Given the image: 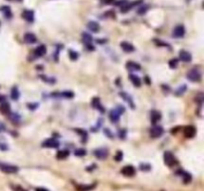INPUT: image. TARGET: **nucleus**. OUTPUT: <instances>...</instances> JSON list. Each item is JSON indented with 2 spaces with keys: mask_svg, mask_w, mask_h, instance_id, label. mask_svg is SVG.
<instances>
[{
  "mask_svg": "<svg viewBox=\"0 0 204 191\" xmlns=\"http://www.w3.org/2000/svg\"><path fill=\"white\" fill-rule=\"evenodd\" d=\"M163 160H164V163L166 164L167 166H169V167H173V166H175L178 163L176 157H175L174 154L172 153V152H170V151H165L164 152Z\"/></svg>",
  "mask_w": 204,
  "mask_h": 191,
  "instance_id": "f257e3e1",
  "label": "nucleus"
},
{
  "mask_svg": "<svg viewBox=\"0 0 204 191\" xmlns=\"http://www.w3.org/2000/svg\"><path fill=\"white\" fill-rule=\"evenodd\" d=\"M144 80H145V83H146V84L150 85V80H149V78L148 77V76H146V77L144 78Z\"/></svg>",
  "mask_w": 204,
  "mask_h": 191,
  "instance_id": "a18cd8bd",
  "label": "nucleus"
},
{
  "mask_svg": "<svg viewBox=\"0 0 204 191\" xmlns=\"http://www.w3.org/2000/svg\"><path fill=\"white\" fill-rule=\"evenodd\" d=\"M121 47L122 49L124 50L125 52H126V53H131V52L135 51V46L131 44V43L126 42V41H124L121 43Z\"/></svg>",
  "mask_w": 204,
  "mask_h": 191,
  "instance_id": "4468645a",
  "label": "nucleus"
},
{
  "mask_svg": "<svg viewBox=\"0 0 204 191\" xmlns=\"http://www.w3.org/2000/svg\"><path fill=\"white\" fill-rule=\"evenodd\" d=\"M161 119V113L158 112V111H153L150 113V121H151V123H153L155 125L156 122H159Z\"/></svg>",
  "mask_w": 204,
  "mask_h": 191,
  "instance_id": "2eb2a0df",
  "label": "nucleus"
},
{
  "mask_svg": "<svg viewBox=\"0 0 204 191\" xmlns=\"http://www.w3.org/2000/svg\"><path fill=\"white\" fill-rule=\"evenodd\" d=\"M0 149L3 150V151L7 150V149H8V146H7V144H5V143H0Z\"/></svg>",
  "mask_w": 204,
  "mask_h": 191,
  "instance_id": "58836bf2",
  "label": "nucleus"
},
{
  "mask_svg": "<svg viewBox=\"0 0 204 191\" xmlns=\"http://www.w3.org/2000/svg\"><path fill=\"white\" fill-rule=\"evenodd\" d=\"M149 132H150L151 137L157 138V137H160L161 135H163L164 131H163L162 127H160V126H154V127H153L150 128Z\"/></svg>",
  "mask_w": 204,
  "mask_h": 191,
  "instance_id": "423d86ee",
  "label": "nucleus"
},
{
  "mask_svg": "<svg viewBox=\"0 0 204 191\" xmlns=\"http://www.w3.org/2000/svg\"><path fill=\"white\" fill-rule=\"evenodd\" d=\"M24 41L28 44H34L37 42V37L33 33H26L24 35Z\"/></svg>",
  "mask_w": 204,
  "mask_h": 191,
  "instance_id": "6ab92c4d",
  "label": "nucleus"
},
{
  "mask_svg": "<svg viewBox=\"0 0 204 191\" xmlns=\"http://www.w3.org/2000/svg\"><path fill=\"white\" fill-rule=\"evenodd\" d=\"M75 155L76 156H84L86 155V150L83 149H79L75 150Z\"/></svg>",
  "mask_w": 204,
  "mask_h": 191,
  "instance_id": "72a5a7b5",
  "label": "nucleus"
},
{
  "mask_svg": "<svg viewBox=\"0 0 204 191\" xmlns=\"http://www.w3.org/2000/svg\"><path fill=\"white\" fill-rule=\"evenodd\" d=\"M130 80H131V82L132 83V85H134L135 87L140 88V86H141V81H140V79L137 77L136 75L131 74V75H130Z\"/></svg>",
  "mask_w": 204,
  "mask_h": 191,
  "instance_id": "aec40b11",
  "label": "nucleus"
},
{
  "mask_svg": "<svg viewBox=\"0 0 204 191\" xmlns=\"http://www.w3.org/2000/svg\"><path fill=\"white\" fill-rule=\"evenodd\" d=\"M179 59H180V61L184 62V63H188V62L191 61L192 57L189 52H187L185 50H181V51H179Z\"/></svg>",
  "mask_w": 204,
  "mask_h": 191,
  "instance_id": "9d476101",
  "label": "nucleus"
},
{
  "mask_svg": "<svg viewBox=\"0 0 204 191\" xmlns=\"http://www.w3.org/2000/svg\"><path fill=\"white\" fill-rule=\"evenodd\" d=\"M35 191H49V190L46 189V188H43V187H37V188H35Z\"/></svg>",
  "mask_w": 204,
  "mask_h": 191,
  "instance_id": "37998d69",
  "label": "nucleus"
},
{
  "mask_svg": "<svg viewBox=\"0 0 204 191\" xmlns=\"http://www.w3.org/2000/svg\"><path fill=\"white\" fill-rule=\"evenodd\" d=\"M60 96L63 98H66V99H72V98H74L75 95L73 92H71V91H65V92L60 93Z\"/></svg>",
  "mask_w": 204,
  "mask_h": 191,
  "instance_id": "bb28decb",
  "label": "nucleus"
},
{
  "mask_svg": "<svg viewBox=\"0 0 204 191\" xmlns=\"http://www.w3.org/2000/svg\"><path fill=\"white\" fill-rule=\"evenodd\" d=\"M178 65V60L177 59H172L169 61V67L171 69H175Z\"/></svg>",
  "mask_w": 204,
  "mask_h": 191,
  "instance_id": "f704fd0d",
  "label": "nucleus"
},
{
  "mask_svg": "<svg viewBox=\"0 0 204 191\" xmlns=\"http://www.w3.org/2000/svg\"><path fill=\"white\" fill-rule=\"evenodd\" d=\"M83 39H84V42H85V44H86V45L91 44V42L93 40L91 35H89L88 33H84V34H83Z\"/></svg>",
  "mask_w": 204,
  "mask_h": 191,
  "instance_id": "cd10ccee",
  "label": "nucleus"
},
{
  "mask_svg": "<svg viewBox=\"0 0 204 191\" xmlns=\"http://www.w3.org/2000/svg\"><path fill=\"white\" fill-rule=\"evenodd\" d=\"M181 174V177H182V179H183V182L185 183V184H187V183H189L191 181V179H192V177H191V175L189 174V173H187V172H184V171H182V170H179L178 172H177V174Z\"/></svg>",
  "mask_w": 204,
  "mask_h": 191,
  "instance_id": "4be33fe9",
  "label": "nucleus"
},
{
  "mask_svg": "<svg viewBox=\"0 0 204 191\" xmlns=\"http://www.w3.org/2000/svg\"><path fill=\"white\" fill-rule=\"evenodd\" d=\"M9 117H10V119L12 122H17L19 119H20V117H19L18 114L15 113H9Z\"/></svg>",
  "mask_w": 204,
  "mask_h": 191,
  "instance_id": "2f4dec72",
  "label": "nucleus"
},
{
  "mask_svg": "<svg viewBox=\"0 0 204 191\" xmlns=\"http://www.w3.org/2000/svg\"><path fill=\"white\" fill-rule=\"evenodd\" d=\"M120 96L125 100V101H126L127 103H129V104L131 106V108H132V109H135V104H134V102H132V100L131 99V97L129 95H127L126 93H124V92H122V93H120Z\"/></svg>",
  "mask_w": 204,
  "mask_h": 191,
  "instance_id": "5701e85b",
  "label": "nucleus"
},
{
  "mask_svg": "<svg viewBox=\"0 0 204 191\" xmlns=\"http://www.w3.org/2000/svg\"><path fill=\"white\" fill-rule=\"evenodd\" d=\"M183 132H184V135H185L186 137L192 138L196 135V128L193 126H187V127H185V128H184Z\"/></svg>",
  "mask_w": 204,
  "mask_h": 191,
  "instance_id": "9b49d317",
  "label": "nucleus"
},
{
  "mask_svg": "<svg viewBox=\"0 0 204 191\" xmlns=\"http://www.w3.org/2000/svg\"><path fill=\"white\" fill-rule=\"evenodd\" d=\"M0 170L3 171L4 173H8V174H14L17 173L19 168L15 165L12 164H8V163H0Z\"/></svg>",
  "mask_w": 204,
  "mask_h": 191,
  "instance_id": "7ed1b4c3",
  "label": "nucleus"
},
{
  "mask_svg": "<svg viewBox=\"0 0 204 191\" xmlns=\"http://www.w3.org/2000/svg\"><path fill=\"white\" fill-rule=\"evenodd\" d=\"M87 26H88V29H89L90 31L94 32V33H98L99 30H100V25H99L97 22H95V21L89 22Z\"/></svg>",
  "mask_w": 204,
  "mask_h": 191,
  "instance_id": "412c9836",
  "label": "nucleus"
},
{
  "mask_svg": "<svg viewBox=\"0 0 204 191\" xmlns=\"http://www.w3.org/2000/svg\"><path fill=\"white\" fill-rule=\"evenodd\" d=\"M94 154L98 159H106L108 157L109 151L107 149H105V147H101V149H98L95 150Z\"/></svg>",
  "mask_w": 204,
  "mask_h": 191,
  "instance_id": "1a4fd4ad",
  "label": "nucleus"
},
{
  "mask_svg": "<svg viewBox=\"0 0 204 191\" xmlns=\"http://www.w3.org/2000/svg\"><path fill=\"white\" fill-rule=\"evenodd\" d=\"M70 152L68 150H59L57 152V158L58 159H66L69 156Z\"/></svg>",
  "mask_w": 204,
  "mask_h": 191,
  "instance_id": "393cba45",
  "label": "nucleus"
},
{
  "mask_svg": "<svg viewBox=\"0 0 204 191\" xmlns=\"http://www.w3.org/2000/svg\"><path fill=\"white\" fill-rule=\"evenodd\" d=\"M105 133L107 135V136H109V137H111V138H113V133H112V131H110V130H108V128H105Z\"/></svg>",
  "mask_w": 204,
  "mask_h": 191,
  "instance_id": "4c0bfd02",
  "label": "nucleus"
},
{
  "mask_svg": "<svg viewBox=\"0 0 204 191\" xmlns=\"http://www.w3.org/2000/svg\"><path fill=\"white\" fill-rule=\"evenodd\" d=\"M140 170H142V171H149V170H150L151 166H150V164H149V163H140Z\"/></svg>",
  "mask_w": 204,
  "mask_h": 191,
  "instance_id": "7c9ffc66",
  "label": "nucleus"
},
{
  "mask_svg": "<svg viewBox=\"0 0 204 191\" xmlns=\"http://www.w3.org/2000/svg\"><path fill=\"white\" fill-rule=\"evenodd\" d=\"M69 57H70L71 60L75 61V60H77L79 58V53H78V52H76V51L70 50L69 51Z\"/></svg>",
  "mask_w": 204,
  "mask_h": 191,
  "instance_id": "c85d7f7f",
  "label": "nucleus"
},
{
  "mask_svg": "<svg viewBox=\"0 0 204 191\" xmlns=\"http://www.w3.org/2000/svg\"><path fill=\"white\" fill-rule=\"evenodd\" d=\"M40 78L43 79L44 82L49 83V84H54V83L56 82L54 78H48V77H46V76H40Z\"/></svg>",
  "mask_w": 204,
  "mask_h": 191,
  "instance_id": "473e14b6",
  "label": "nucleus"
},
{
  "mask_svg": "<svg viewBox=\"0 0 204 191\" xmlns=\"http://www.w3.org/2000/svg\"><path fill=\"white\" fill-rule=\"evenodd\" d=\"M0 112H1L3 114H9L11 113V108L10 104L7 102H3L0 104Z\"/></svg>",
  "mask_w": 204,
  "mask_h": 191,
  "instance_id": "dca6fc26",
  "label": "nucleus"
},
{
  "mask_svg": "<svg viewBox=\"0 0 204 191\" xmlns=\"http://www.w3.org/2000/svg\"><path fill=\"white\" fill-rule=\"evenodd\" d=\"M142 9H140L139 11H137V13L139 14H144L146 10H148V6H144V7H141Z\"/></svg>",
  "mask_w": 204,
  "mask_h": 191,
  "instance_id": "ea45409f",
  "label": "nucleus"
},
{
  "mask_svg": "<svg viewBox=\"0 0 204 191\" xmlns=\"http://www.w3.org/2000/svg\"><path fill=\"white\" fill-rule=\"evenodd\" d=\"M124 112H125V109H124V108H122V107H118L116 109H112V111L110 112V118H111L112 122L116 123V122H118V121H120L121 114Z\"/></svg>",
  "mask_w": 204,
  "mask_h": 191,
  "instance_id": "f03ea898",
  "label": "nucleus"
},
{
  "mask_svg": "<svg viewBox=\"0 0 204 191\" xmlns=\"http://www.w3.org/2000/svg\"><path fill=\"white\" fill-rule=\"evenodd\" d=\"M92 107L99 109V111H101V113H105V109H104V107L102 106L101 101H100V99H98V98H94L92 100Z\"/></svg>",
  "mask_w": 204,
  "mask_h": 191,
  "instance_id": "a211bd4d",
  "label": "nucleus"
},
{
  "mask_svg": "<svg viewBox=\"0 0 204 191\" xmlns=\"http://www.w3.org/2000/svg\"><path fill=\"white\" fill-rule=\"evenodd\" d=\"M185 35V28L183 25H177L174 27L173 32H172V36L175 38H182Z\"/></svg>",
  "mask_w": 204,
  "mask_h": 191,
  "instance_id": "6e6552de",
  "label": "nucleus"
},
{
  "mask_svg": "<svg viewBox=\"0 0 204 191\" xmlns=\"http://www.w3.org/2000/svg\"><path fill=\"white\" fill-rule=\"evenodd\" d=\"M121 173L125 176H127V177H131V176L135 175V168L132 165H126L122 168Z\"/></svg>",
  "mask_w": 204,
  "mask_h": 191,
  "instance_id": "39448f33",
  "label": "nucleus"
},
{
  "mask_svg": "<svg viewBox=\"0 0 204 191\" xmlns=\"http://www.w3.org/2000/svg\"><path fill=\"white\" fill-rule=\"evenodd\" d=\"M185 91H186V86L183 85V86H181V87H178V89L175 91V95L181 96V95H183L184 93H185Z\"/></svg>",
  "mask_w": 204,
  "mask_h": 191,
  "instance_id": "c756f323",
  "label": "nucleus"
},
{
  "mask_svg": "<svg viewBox=\"0 0 204 191\" xmlns=\"http://www.w3.org/2000/svg\"><path fill=\"white\" fill-rule=\"evenodd\" d=\"M122 157H124V153H122L121 150H118V151H117V153L115 155V160L116 161H122Z\"/></svg>",
  "mask_w": 204,
  "mask_h": 191,
  "instance_id": "c9c22d12",
  "label": "nucleus"
},
{
  "mask_svg": "<svg viewBox=\"0 0 204 191\" xmlns=\"http://www.w3.org/2000/svg\"><path fill=\"white\" fill-rule=\"evenodd\" d=\"M22 17L23 19H25L27 22L32 23L34 21V12L32 10H24L22 13Z\"/></svg>",
  "mask_w": 204,
  "mask_h": 191,
  "instance_id": "ddd939ff",
  "label": "nucleus"
},
{
  "mask_svg": "<svg viewBox=\"0 0 204 191\" xmlns=\"http://www.w3.org/2000/svg\"><path fill=\"white\" fill-rule=\"evenodd\" d=\"M126 69L129 70L130 72H135V71H140V69H141V67L137 64V63H135V62H131V61H130V62H127L126 63Z\"/></svg>",
  "mask_w": 204,
  "mask_h": 191,
  "instance_id": "f3484780",
  "label": "nucleus"
},
{
  "mask_svg": "<svg viewBox=\"0 0 204 191\" xmlns=\"http://www.w3.org/2000/svg\"><path fill=\"white\" fill-rule=\"evenodd\" d=\"M3 102H6V97L3 95H0V104L3 103Z\"/></svg>",
  "mask_w": 204,
  "mask_h": 191,
  "instance_id": "79ce46f5",
  "label": "nucleus"
},
{
  "mask_svg": "<svg viewBox=\"0 0 204 191\" xmlns=\"http://www.w3.org/2000/svg\"><path fill=\"white\" fill-rule=\"evenodd\" d=\"M60 145L59 141L55 140V138H48L43 141L42 143V146L43 147H48V149H57Z\"/></svg>",
  "mask_w": 204,
  "mask_h": 191,
  "instance_id": "0eeeda50",
  "label": "nucleus"
},
{
  "mask_svg": "<svg viewBox=\"0 0 204 191\" xmlns=\"http://www.w3.org/2000/svg\"><path fill=\"white\" fill-rule=\"evenodd\" d=\"M0 10H1L4 14V16H5L6 18H11L12 16V13H11V10H10V7L8 6H3L0 8Z\"/></svg>",
  "mask_w": 204,
  "mask_h": 191,
  "instance_id": "a878e982",
  "label": "nucleus"
},
{
  "mask_svg": "<svg viewBox=\"0 0 204 191\" xmlns=\"http://www.w3.org/2000/svg\"><path fill=\"white\" fill-rule=\"evenodd\" d=\"M126 131L125 130L121 131V132H120V137L122 138V140H124V138L126 137Z\"/></svg>",
  "mask_w": 204,
  "mask_h": 191,
  "instance_id": "a19ab883",
  "label": "nucleus"
},
{
  "mask_svg": "<svg viewBox=\"0 0 204 191\" xmlns=\"http://www.w3.org/2000/svg\"><path fill=\"white\" fill-rule=\"evenodd\" d=\"M4 131H5V126H4L2 122H0V132Z\"/></svg>",
  "mask_w": 204,
  "mask_h": 191,
  "instance_id": "c03bdc74",
  "label": "nucleus"
},
{
  "mask_svg": "<svg viewBox=\"0 0 204 191\" xmlns=\"http://www.w3.org/2000/svg\"><path fill=\"white\" fill-rule=\"evenodd\" d=\"M46 52H47L46 46L40 45L34 50V56L36 57V58H41V57H43L46 54Z\"/></svg>",
  "mask_w": 204,
  "mask_h": 191,
  "instance_id": "f8f14e48",
  "label": "nucleus"
},
{
  "mask_svg": "<svg viewBox=\"0 0 204 191\" xmlns=\"http://www.w3.org/2000/svg\"><path fill=\"white\" fill-rule=\"evenodd\" d=\"M186 77L191 82H199L201 80V73L197 69H191L187 73Z\"/></svg>",
  "mask_w": 204,
  "mask_h": 191,
  "instance_id": "20e7f679",
  "label": "nucleus"
},
{
  "mask_svg": "<svg viewBox=\"0 0 204 191\" xmlns=\"http://www.w3.org/2000/svg\"><path fill=\"white\" fill-rule=\"evenodd\" d=\"M92 188H94V185H89V186H81L80 190L81 191H89L91 190Z\"/></svg>",
  "mask_w": 204,
  "mask_h": 191,
  "instance_id": "e433bc0d",
  "label": "nucleus"
},
{
  "mask_svg": "<svg viewBox=\"0 0 204 191\" xmlns=\"http://www.w3.org/2000/svg\"><path fill=\"white\" fill-rule=\"evenodd\" d=\"M20 97V92H19V90L17 87H13L11 89V99L13 101H17Z\"/></svg>",
  "mask_w": 204,
  "mask_h": 191,
  "instance_id": "b1692460",
  "label": "nucleus"
}]
</instances>
